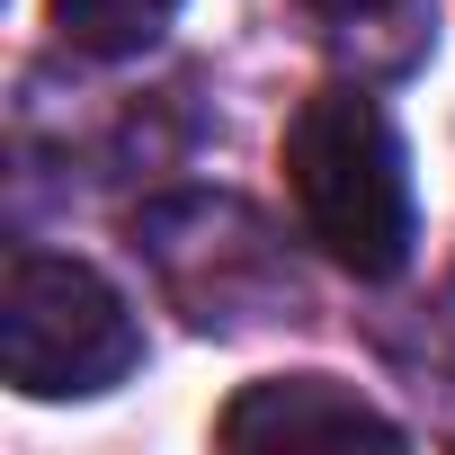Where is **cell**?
<instances>
[{"instance_id": "6da1fadb", "label": "cell", "mask_w": 455, "mask_h": 455, "mask_svg": "<svg viewBox=\"0 0 455 455\" xmlns=\"http://www.w3.org/2000/svg\"><path fill=\"white\" fill-rule=\"evenodd\" d=\"M286 196H295L304 242L339 259L348 277L384 286L411 268V242H419L411 152L366 81H331L286 116Z\"/></svg>"}, {"instance_id": "7a4b0ae2", "label": "cell", "mask_w": 455, "mask_h": 455, "mask_svg": "<svg viewBox=\"0 0 455 455\" xmlns=\"http://www.w3.org/2000/svg\"><path fill=\"white\" fill-rule=\"evenodd\" d=\"M134 259L152 268L161 304L188 331L242 339V331L304 322V268H295L286 233H277L251 196H223V188L152 196L134 214Z\"/></svg>"}, {"instance_id": "3957f363", "label": "cell", "mask_w": 455, "mask_h": 455, "mask_svg": "<svg viewBox=\"0 0 455 455\" xmlns=\"http://www.w3.org/2000/svg\"><path fill=\"white\" fill-rule=\"evenodd\" d=\"M0 366L28 402H90L143 366L134 304L63 251H19L0 286Z\"/></svg>"}, {"instance_id": "277c9868", "label": "cell", "mask_w": 455, "mask_h": 455, "mask_svg": "<svg viewBox=\"0 0 455 455\" xmlns=\"http://www.w3.org/2000/svg\"><path fill=\"white\" fill-rule=\"evenodd\" d=\"M214 437H223V446H348V437L393 446L402 419L375 411L366 393L331 384V375H277V384H251L233 411H223Z\"/></svg>"}, {"instance_id": "5b68a950", "label": "cell", "mask_w": 455, "mask_h": 455, "mask_svg": "<svg viewBox=\"0 0 455 455\" xmlns=\"http://www.w3.org/2000/svg\"><path fill=\"white\" fill-rule=\"evenodd\" d=\"M313 45L331 63H348L357 81H393L428 54L437 36V0H295Z\"/></svg>"}, {"instance_id": "8992f818", "label": "cell", "mask_w": 455, "mask_h": 455, "mask_svg": "<svg viewBox=\"0 0 455 455\" xmlns=\"http://www.w3.org/2000/svg\"><path fill=\"white\" fill-rule=\"evenodd\" d=\"M170 19H179V0H54V36L90 63H125V54L161 45Z\"/></svg>"}]
</instances>
